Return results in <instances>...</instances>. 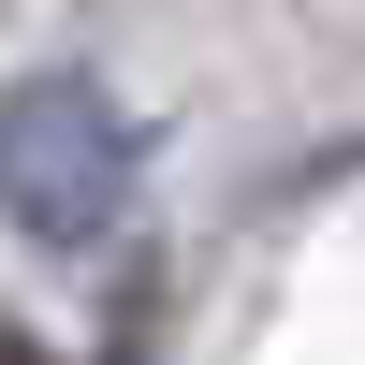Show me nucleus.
I'll use <instances>...</instances> for the list:
<instances>
[{
    "instance_id": "nucleus-1",
    "label": "nucleus",
    "mask_w": 365,
    "mask_h": 365,
    "mask_svg": "<svg viewBox=\"0 0 365 365\" xmlns=\"http://www.w3.org/2000/svg\"><path fill=\"white\" fill-rule=\"evenodd\" d=\"M117 205H132V132L103 88L88 73L0 88V220L29 249H88V234H117Z\"/></svg>"
},
{
    "instance_id": "nucleus-2",
    "label": "nucleus",
    "mask_w": 365,
    "mask_h": 365,
    "mask_svg": "<svg viewBox=\"0 0 365 365\" xmlns=\"http://www.w3.org/2000/svg\"><path fill=\"white\" fill-rule=\"evenodd\" d=\"M0 365H44V351H29V336H0Z\"/></svg>"
}]
</instances>
